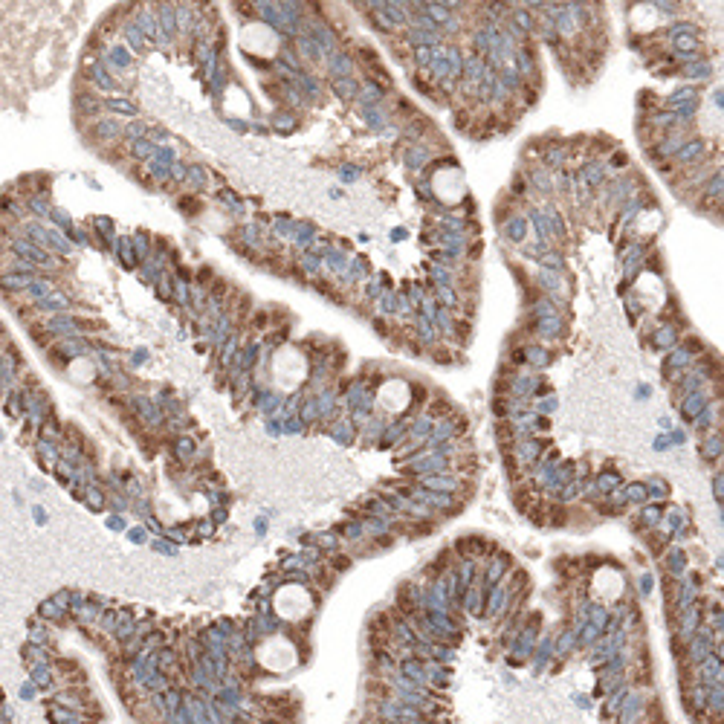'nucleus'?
Wrapping results in <instances>:
<instances>
[{
    "label": "nucleus",
    "mask_w": 724,
    "mask_h": 724,
    "mask_svg": "<svg viewBox=\"0 0 724 724\" xmlns=\"http://www.w3.org/2000/svg\"><path fill=\"white\" fill-rule=\"evenodd\" d=\"M284 655H293V649L287 646L284 641H270L264 649H261V661L264 667L270 669H287L293 664V658H284Z\"/></svg>",
    "instance_id": "1"
}]
</instances>
